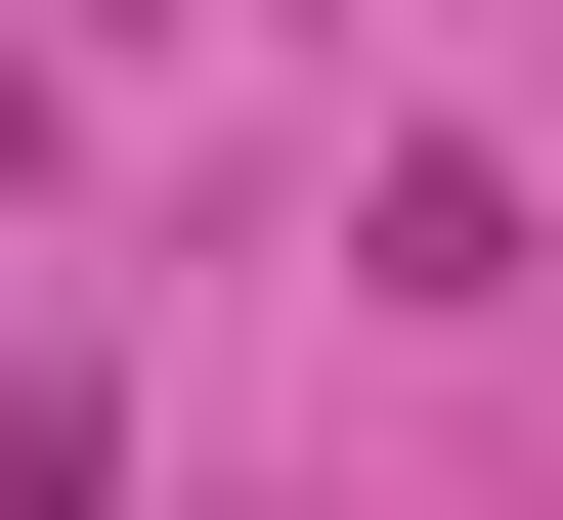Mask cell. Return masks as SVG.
Instances as JSON below:
<instances>
[{
	"label": "cell",
	"instance_id": "6da1fadb",
	"mask_svg": "<svg viewBox=\"0 0 563 520\" xmlns=\"http://www.w3.org/2000/svg\"><path fill=\"white\" fill-rule=\"evenodd\" d=\"M0 520H131V434H87V390H0Z\"/></svg>",
	"mask_w": 563,
	"mask_h": 520
}]
</instances>
